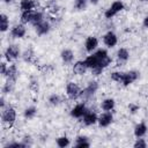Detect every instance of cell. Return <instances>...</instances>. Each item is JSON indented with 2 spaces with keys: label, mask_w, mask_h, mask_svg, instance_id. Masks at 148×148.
Masks as SVG:
<instances>
[{
  "label": "cell",
  "mask_w": 148,
  "mask_h": 148,
  "mask_svg": "<svg viewBox=\"0 0 148 148\" xmlns=\"http://www.w3.org/2000/svg\"><path fill=\"white\" fill-rule=\"evenodd\" d=\"M1 111H2L1 112V121H2V124L8 126V127H12L16 121V110L13 106L7 105Z\"/></svg>",
  "instance_id": "obj_1"
},
{
  "label": "cell",
  "mask_w": 148,
  "mask_h": 148,
  "mask_svg": "<svg viewBox=\"0 0 148 148\" xmlns=\"http://www.w3.org/2000/svg\"><path fill=\"white\" fill-rule=\"evenodd\" d=\"M21 56H22L21 54V50H20L18 45H16V44L8 45L6 47V50H5V52H3V57H5L7 62H12V61L18 59Z\"/></svg>",
  "instance_id": "obj_2"
},
{
  "label": "cell",
  "mask_w": 148,
  "mask_h": 148,
  "mask_svg": "<svg viewBox=\"0 0 148 148\" xmlns=\"http://www.w3.org/2000/svg\"><path fill=\"white\" fill-rule=\"evenodd\" d=\"M124 8H125L124 2H123L121 0H116V1H113V2L110 5V7L104 12V16H105V18L110 20V18H112L113 16H116L118 13H120L121 10H124Z\"/></svg>",
  "instance_id": "obj_3"
},
{
  "label": "cell",
  "mask_w": 148,
  "mask_h": 148,
  "mask_svg": "<svg viewBox=\"0 0 148 148\" xmlns=\"http://www.w3.org/2000/svg\"><path fill=\"white\" fill-rule=\"evenodd\" d=\"M97 90H98V82L97 81H90V82H88L86 88H83L81 90L80 98H82L83 101H88L91 97H94V95L96 94Z\"/></svg>",
  "instance_id": "obj_4"
},
{
  "label": "cell",
  "mask_w": 148,
  "mask_h": 148,
  "mask_svg": "<svg viewBox=\"0 0 148 148\" xmlns=\"http://www.w3.org/2000/svg\"><path fill=\"white\" fill-rule=\"evenodd\" d=\"M81 88L79 87V84L77 83H75V82H68L67 84H66V95H67V97L71 99V101H75V99H77V98H80V96H81Z\"/></svg>",
  "instance_id": "obj_5"
},
{
  "label": "cell",
  "mask_w": 148,
  "mask_h": 148,
  "mask_svg": "<svg viewBox=\"0 0 148 148\" xmlns=\"http://www.w3.org/2000/svg\"><path fill=\"white\" fill-rule=\"evenodd\" d=\"M140 76V73L138 71H128V72H123V76H121V81L120 83L124 87H127L130 84H132L133 82H135Z\"/></svg>",
  "instance_id": "obj_6"
},
{
  "label": "cell",
  "mask_w": 148,
  "mask_h": 148,
  "mask_svg": "<svg viewBox=\"0 0 148 148\" xmlns=\"http://www.w3.org/2000/svg\"><path fill=\"white\" fill-rule=\"evenodd\" d=\"M87 110H88L87 104H86L84 102H81V103L75 104V105L71 109L69 114H71V117H73V118L80 119V118H82V117L84 116V113L87 112Z\"/></svg>",
  "instance_id": "obj_7"
},
{
  "label": "cell",
  "mask_w": 148,
  "mask_h": 148,
  "mask_svg": "<svg viewBox=\"0 0 148 148\" xmlns=\"http://www.w3.org/2000/svg\"><path fill=\"white\" fill-rule=\"evenodd\" d=\"M27 34V28L25 24L23 23H17L15 25H13V28L10 29V36L15 39H21L25 36Z\"/></svg>",
  "instance_id": "obj_8"
},
{
  "label": "cell",
  "mask_w": 148,
  "mask_h": 148,
  "mask_svg": "<svg viewBox=\"0 0 148 148\" xmlns=\"http://www.w3.org/2000/svg\"><path fill=\"white\" fill-rule=\"evenodd\" d=\"M113 123V114L111 111H104L98 116V121L97 124L99 127H109Z\"/></svg>",
  "instance_id": "obj_9"
},
{
  "label": "cell",
  "mask_w": 148,
  "mask_h": 148,
  "mask_svg": "<svg viewBox=\"0 0 148 148\" xmlns=\"http://www.w3.org/2000/svg\"><path fill=\"white\" fill-rule=\"evenodd\" d=\"M103 43L106 47L112 49L118 44V36L113 32V31H108L104 36H103Z\"/></svg>",
  "instance_id": "obj_10"
},
{
  "label": "cell",
  "mask_w": 148,
  "mask_h": 148,
  "mask_svg": "<svg viewBox=\"0 0 148 148\" xmlns=\"http://www.w3.org/2000/svg\"><path fill=\"white\" fill-rule=\"evenodd\" d=\"M82 121L86 126H92L98 121V114L95 111H91L88 109L84 116L82 117Z\"/></svg>",
  "instance_id": "obj_11"
},
{
  "label": "cell",
  "mask_w": 148,
  "mask_h": 148,
  "mask_svg": "<svg viewBox=\"0 0 148 148\" xmlns=\"http://www.w3.org/2000/svg\"><path fill=\"white\" fill-rule=\"evenodd\" d=\"M97 46H98V39L95 36H89V37L86 38V40H84V50L88 53L95 52L97 50Z\"/></svg>",
  "instance_id": "obj_12"
},
{
  "label": "cell",
  "mask_w": 148,
  "mask_h": 148,
  "mask_svg": "<svg viewBox=\"0 0 148 148\" xmlns=\"http://www.w3.org/2000/svg\"><path fill=\"white\" fill-rule=\"evenodd\" d=\"M5 77L7 81H10V82H16L17 77H18V69H17V66L15 64H12L8 66V69L5 74Z\"/></svg>",
  "instance_id": "obj_13"
},
{
  "label": "cell",
  "mask_w": 148,
  "mask_h": 148,
  "mask_svg": "<svg viewBox=\"0 0 148 148\" xmlns=\"http://www.w3.org/2000/svg\"><path fill=\"white\" fill-rule=\"evenodd\" d=\"M50 30H51V23L49 21H45V20L35 27V31L38 36H44V35L49 34Z\"/></svg>",
  "instance_id": "obj_14"
},
{
  "label": "cell",
  "mask_w": 148,
  "mask_h": 148,
  "mask_svg": "<svg viewBox=\"0 0 148 148\" xmlns=\"http://www.w3.org/2000/svg\"><path fill=\"white\" fill-rule=\"evenodd\" d=\"M88 71V67L84 62V60H77L73 65V73L76 75H84Z\"/></svg>",
  "instance_id": "obj_15"
},
{
  "label": "cell",
  "mask_w": 148,
  "mask_h": 148,
  "mask_svg": "<svg viewBox=\"0 0 148 148\" xmlns=\"http://www.w3.org/2000/svg\"><path fill=\"white\" fill-rule=\"evenodd\" d=\"M147 132H148V126L143 121L136 124L135 127H134V130H133V133H134L135 138H143L147 134Z\"/></svg>",
  "instance_id": "obj_16"
},
{
  "label": "cell",
  "mask_w": 148,
  "mask_h": 148,
  "mask_svg": "<svg viewBox=\"0 0 148 148\" xmlns=\"http://www.w3.org/2000/svg\"><path fill=\"white\" fill-rule=\"evenodd\" d=\"M99 61H101V59L92 52V53H90L86 59H84V62H86V65H87V67H88V69H92V68H95V67H97L98 66V64H99Z\"/></svg>",
  "instance_id": "obj_17"
},
{
  "label": "cell",
  "mask_w": 148,
  "mask_h": 148,
  "mask_svg": "<svg viewBox=\"0 0 148 148\" xmlns=\"http://www.w3.org/2000/svg\"><path fill=\"white\" fill-rule=\"evenodd\" d=\"M60 58H61V60H62L64 64L69 65L74 60V52L71 49H64L61 51V53H60Z\"/></svg>",
  "instance_id": "obj_18"
},
{
  "label": "cell",
  "mask_w": 148,
  "mask_h": 148,
  "mask_svg": "<svg viewBox=\"0 0 148 148\" xmlns=\"http://www.w3.org/2000/svg\"><path fill=\"white\" fill-rule=\"evenodd\" d=\"M36 7H37V2L35 0H21L20 1V9H21V12L35 10Z\"/></svg>",
  "instance_id": "obj_19"
},
{
  "label": "cell",
  "mask_w": 148,
  "mask_h": 148,
  "mask_svg": "<svg viewBox=\"0 0 148 148\" xmlns=\"http://www.w3.org/2000/svg\"><path fill=\"white\" fill-rule=\"evenodd\" d=\"M116 56H117L118 62L119 64H124L130 59V51L127 49H125V47H120V49H118Z\"/></svg>",
  "instance_id": "obj_20"
},
{
  "label": "cell",
  "mask_w": 148,
  "mask_h": 148,
  "mask_svg": "<svg viewBox=\"0 0 148 148\" xmlns=\"http://www.w3.org/2000/svg\"><path fill=\"white\" fill-rule=\"evenodd\" d=\"M116 106V101L111 97H108V98H104L101 103V109L103 111H112Z\"/></svg>",
  "instance_id": "obj_21"
},
{
  "label": "cell",
  "mask_w": 148,
  "mask_h": 148,
  "mask_svg": "<svg viewBox=\"0 0 148 148\" xmlns=\"http://www.w3.org/2000/svg\"><path fill=\"white\" fill-rule=\"evenodd\" d=\"M74 146L77 147V148H87V147H90V142H89V139L84 135H79L76 139H75V142H74Z\"/></svg>",
  "instance_id": "obj_22"
},
{
  "label": "cell",
  "mask_w": 148,
  "mask_h": 148,
  "mask_svg": "<svg viewBox=\"0 0 148 148\" xmlns=\"http://www.w3.org/2000/svg\"><path fill=\"white\" fill-rule=\"evenodd\" d=\"M37 111H38V110H37L36 106L30 105V106H28V108L24 109V111H23V117H24L25 119H28V120L34 119V118L36 117V114H37Z\"/></svg>",
  "instance_id": "obj_23"
},
{
  "label": "cell",
  "mask_w": 148,
  "mask_h": 148,
  "mask_svg": "<svg viewBox=\"0 0 148 148\" xmlns=\"http://www.w3.org/2000/svg\"><path fill=\"white\" fill-rule=\"evenodd\" d=\"M9 29V18L6 14H1L0 15V31L1 32H6Z\"/></svg>",
  "instance_id": "obj_24"
},
{
  "label": "cell",
  "mask_w": 148,
  "mask_h": 148,
  "mask_svg": "<svg viewBox=\"0 0 148 148\" xmlns=\"http://www.w3.org/2000/svg\"><path fill=\"white\" fill-rule=\"evenodd\" d=\"M34 12H35V10L22 12V13H21V16H20V21H21V23H23V24H28V23H30L31 20H32Z\"/></svg>",
  "instance_id": "obj_25"
},
{
  "label": "cell",
  "mask_w": 148,
  "mask_h": 148,
  "mask_svg": "<svg viewBox=\"0 0 148 148\" xmlns=\"http://www.w3.org/2000/svg\"><path fill=\"white\" fill-rule=\"evenodd\" d=\"M43 21H44V14H43L42 12H39V10H35L30 24H32L34 27H36L37 24H39V23L43 22Z\"/></svg>",
  "instance_id": "obj_26"
},
{
  "label": "cell",
  "mask_w": 148,
  "mask_h": 148,
  "mask_svg": "<svg viewBox=\"0 0 148 148\" xmlns=\"http://www.w3.org/2000/svg\"><path fill=\"white\" fill-rule=\"evenodd\" d=\"M56 143H57V146H58V147H60V148H65V147H68V146L71 145V140H69V138H68V136L62 135V136L57 138Z\"/></svg>",
  "instance_id": "obj_27"
},
{
  "label": "cell",
  "mask_w": 148,
  "mask_h": 148,
  "mask_svg": "<svg viewBox=\"0 0 148 148\" xmlns=\"http://www.w3.org/2000/svg\"><path fill=\"white\" fill-rule=\"evenodd\" d=\"M14 86H15V82H10V81H7L5 82V84L2 86V95H7V94H10L13 90H14Z\"/></svg>",
  "instance_id": "obj_28"
},
{
  "label": "cell",
  "mask_w": 148,
  "mask_h": 148,
  "mask_svg": "<svg viewBox=\"0 0 148 148\" xmlns=\"http://www.w3.org/2000/svg\"><path fill=\"white\" fill-rule=\"evenodd\" d=\"M89 0H74V8L77 10H84Z\"/></svg>",
  "instance_id": "obj_29"
},
{
  "label": "cell",
  "mask_w": 148,
  "mask_h": 148,
  "mask_svg": "<svg viewBox=\"0 0 148 148\" xmlns=\"http://www.w3.org/2000/svg\"><path fill=\"white\" fill-rule=\"evenodd\" d=\"M49 103L51 105H53V106H57V105H59L61 103V97L59 95H57V94H52L49 97Z\"/></svg>",
  "instance_id": "obj_30"
},
{
  "label": "cell",
  "mask_w": 148,
  "mask_h": 148,
  "mask_svg": "<svg viewBox=\"0 0 148 148\" xmlns=\"http://www.w3.org/2000/svg\"><path fill=\"white\" fill-rule=\"evenodd\" d=\"M34 51L31 50V49H27L23 53H22V59L24 60V61H27V62H30L31 61V59L34 58Z\"/></svg>",
  "instance_id": "obj_31"
},
{
  "label": "cell",
  "mask_w": 148,
  "mask_h": 148,
  "mask_svg": "<svg viewBox=\"0 0 148 148\" xmlns=\"http://www.w3.org/2000/svg\"><path fill=\"white\" fill-rule=\"evenodd\" d=\"M5 148H12V147H16V148H25V143L21 140V141H13V142H8L3 146Z\"/></svg>",
  "instance_id": "obj_32"
},
{
  "label": "cell",
  "mask_w": 148,
  "mask_h": 148,
  "mask_svg": "<svg viewBox=\"0 0 148 148\" xmlns=\"http://www.w3.org/2000/svg\"><path fill=\"white\" fill-rule=\"evenodd\" d=\"M133 146H134V148H146L147 147V141L143 138H136Z\"/></svg>",
  "instance_id": "obj_33"
},
{
  "label": "cell",
  "mask_w": 148,
  "mask_h": 148,
  "mask_svg": "<svg viewBox=\"0 0 148 148\" xmlns=\"http://www.w3.org/2000/svg\"><path fill=\"white\" fill-rule=\"evenodd\" d=\"M121 76H123V72H112L111 75H110L111 80L114 81V82H118V83H120Z\"/></svg>",
  "instance_id": "obj_34"
},
{
  "label": "cell",
  "mask_w": 148,
  "mask_h": 148,
  "mask_svg": "<svg viewBox=\"0 0 148 148\" xmlns=\"http://www.w3.org/2000/svg\"><path fill=\"white\" fill-rule=\"evenodd\" d=\"M99 59H103V58H106L108 56H109V53H108V51L105 50V49H97L95 52H94Z\"/></svg>",
  "instance_id": "obj_35"
},
{
  "label": "cell",
  "mask_w": 148,
  "mask_h": 148,
  "mask_svg": "<svg viewBox=\"0 0 148 148\" xmlns=\"http://www.w3.org/2000/svg\"><path fill=\"white\" fill-rule=\"evenodd\" d=\"M139 109H140V106L136 105V104H134V103H131V104L128 105V110H130V112H131L132 114L136 113V112L139 111Z\"/></svg>",
  "instance_id": "obj_36"
},
{
  "label": "cell",
  "mask_w": 148,
  "mask_h": 148,
  "mask_svg": "<svg viewBox=\"0 0 148 148\" xmlns=\"http://www.w3.org/2000/svg\"><path fill=\"white\" fill-rule=\"evenodd\" d=\"M8 66H9V65H7L5 61H2V62L0 64V74H1L2 76H5V74H6L7 69H8Z\"/></svg>",
  "instance_id": "obj_37"
},
{
  "label": "cell",
  "mask_w": 148,
  "mask_h": 148,
  "mask_svg": "<svg viewBox=\"0 0 148 148\" xmlns=\"http://www.w3.org/2000/svg\"><path fill=\"white\" fill-rule=\"evenodd\" d=\"M22 141L25 143V146H27V147H30V146L32 145V139H31V136H30V135H24V136H23V139H22Z\"/></svg>",
  "instance_id": "obj_38"
},
{
  "label": "cell",
  "mask_w": 148,
  "mask_h": 148,
  "mask_svg": "<svg viewBox=\"0 0 148 148\" xmlns=\"http://www.w3.org/2000/svg\"><path fill=\"white\" fill-rule=\"evenodd\" d=\"M7 105H6V99H5V95H1L0 97V109H5Z\"/></svg>",
  "instance_id": "obj_39"
},
{
  "label": "cell",
  "mask_w": 148,
  "mask_h": 148,
  "mask_svg": "<svg viewBox=\"0 0 148 148\" xmlns=\"http://www.w3.org/2000/svg\"><path fill=\"white\" fill-rule=\"evenodd\" d=\"M142 24H143V27H145V28H147V29H148V15H147V16H145Z\"/></svg>",
  "instance_id": "obj_40"
},
{
  "label": "cell",
  "mask_w": 148,
  "mask_h": 148,
  "mask_svg": "<svg viewBox=\"0 0 148 148\" xmlns=\"http://www.w3.org/2000/svg\"><path fill=\"white\" fill-rule=\"evenodd\" d=\"M89 2H90L91 5H97V3L99 2V0H89Z\"/></svg>",
  "instance_id": "obj_41"
},
{
  "label": "cell",
  "mask_w": 148,
  "mask_h": 148,
  "mask_svg": "<svg viewBox=\"0 0 148 148\" xmlns=\"http://www.w3.org/2000/svg\"><path fill=\"white\" fill-rule=\"evenodd\" d=\"M13 0H3V2H6V3H10Z\"/></svg>",
  "instance_id": "obj_42"
},
{
  "label": "cell",
  "mask_w": 148,
  "mask_h": 148,
  "mask_svg": "<svg viewBox=\"0 0 148 148\" xmlns=\"http://www.w3.org/2000/svg\"><path fill=\"white\" fill-rule=\"evenodd\" d=\"M141 1H143V2H147V1H148V0H141Z\"/></svg>",
  "instance_id": "obj_43"
}]
</instances>
